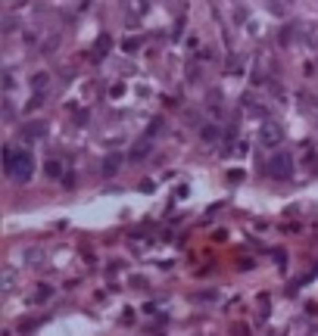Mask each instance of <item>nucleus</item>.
I'll list each match as a JSON object with an SVG mask.
<instances>
[{
  "mask_svg": "<svg viewBox=\"0 0 318 336\" xmlns=\"http://www.w3.org/2000/svg\"><path fill=\"white\" fill-rule=\"evenodd\" d=\"M268 172L275 178H290L293 175V156L287 153V149H278V153L268 159Z\"/></svg>",
  "mask_w": 318,
  "mask_h": 336,
  "instance_id": "nucleus-2",
  "label": "nucleus"
},
{
  "mask_svg": "<svg viewBox=\"0 0 318 336\" xmlns=\"http://www.w3.org/2000/svg\"><path fill=\"white\" fill-rule=\"evenodd\" d=\"M278 140H281V131H278V128L268 122L265 128H262V143H265V146H275Z\"/></svg>",
  "mask_w": 318,
  "mask_h": 336,
  "instance_id": "nucleus-4",
  "label": "nucleus"
},
{
  "mask_svg": "<svg viewBox=\"0 0 318 336\" xmlns=\"http://www.w3.org/2000/svg\"><path fill=\"white\" fill-rule=\"evenodd\" d=\"M119 165H122V156H119V153L106 156V159H103V175H106V178H112V175L119 172Z\"/></svg>",
  "mask_w": 318,
  "mask_h": 336,
  "instance_id": "nucleus-3",
  "label": "nucleus"
},
{
  "mask_svg": "<svg viewBox=\"0 0 318 336\" xmlns=\"http://www.w3.org/2000/svg\"><path fill=\"white\" fill-rule=\"evenodd\" d=\"M47 175H50V178H60V175H63V165L56 162V159H53V162H47Z\"/></svg>",
  "mask_w": 318,
  "mask_h": 336,
  "instance_id": "nucleus-7",
  "label": "nucleus"
},
{
  "mask_svg": "<svg viewBox=\"0 0 318 336\" xmlns=\"http://www.w3.org/2000/svg\"><path fill=\"white\" fill-rule=\"evenodd\" d=\"M4 168H7V175L13 178V181H19V184H25V181H31V175H34V159H31V153H25V149H4Z\"/></svg>",
  "mask_w": 318,
  "mask_h": 336,
  "instance_id": "nucleus-1",
  "label": "nucleus"
},
{
  "mask_svg": "<svg viewBox=\"0 0 318 336\" xmlns=\"http://www.w3.org/2000/svg\"><path fill=\"white\" fill-rule=\"evenodd\" d=\"M44 131H47V128H44L41 122H31V125L22 128V134H25V137H44Z\"/></svg>",
  "mask_w": 318,
  "mask_h": 336,
  "instance_id": "nucleus-5",
  "label": "nucleus"
},
{
  "mask_svg": "<svg viewBox=\"0 0 318 336\" xmlns=\"http://www.w3.org/2000/svg\"><path fill=\"white\" fill-rule=\"evenodd\" d=\"M200 134H203V140H209V143H215V140H218V131H215V128H209V125H206Z\"/></svg>",
  "mask_w": 318,
  "mask_h": 336,
  "instance_id": "nucleus-6",
  "label": "nucleus"
}]
</instances>
